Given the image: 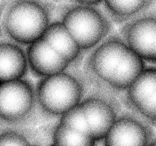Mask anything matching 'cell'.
Returning a JSON list of instances; mask_svg holds the SVG:
<instances>
[{
    "label": "cell",
    "mask_w": 156,
    "mask_h": 146,
    "mask_svg": "<svg viewBox=\"0 0 156 146\" xmlns=\"http://www.w3.org/2000/svg\"><path fill=\"white\" fill-rule=\"evenodd\" d=\"M48 146H59V145H57V144H54V143H52L51 144H50V145H48Z\"/></svg>",
    "instance_id": "ffe728a7"
},
{
    "label": "cell",
    "mask_w": 156,
    "mask_h": 146,
    "mask_svg": "<svg viewBox=\"0 0 156 146\" xmlns=\"http://www.w3.org/2000/svg\"><path fill=\"white\" fill-rule=\"evenodd\" d=\"M52 138L53 143L59 146H96L98 142L91 135L59 123L53 128Z\"/></svg>",
    "instance_id": "5bb4252c"
},
{
    "label": "cell",
    "mask_w": 156,
    "mask_h": 146,
    "mask_svg": "<svg viewBox=\"0 0 156 146\" xmlns=\"http://www.w3.org/2000/svg\"><path fill=\"white\" fill-rule=\"evenodd\" d=\"M69 1L70 2L75 4L89 6H99L104 2V0H69Z\"/></svg>",
    "instance_id": "e0dca14e"
},
{
    "label": "cell",
    "mask_w": 156,
    "mask_h": 146,
    "mask_svg": "<svg viewBox=\"0 0 156 146\" xmlns=\"http://www.w3.org/2000/svg\"><path fill=\"white\" fill-rule=\"evenodd\" d=\"M59 123L91 135L88 120L80 104L72 108L64 113L59 119Z\"/></svg>",
    "instance_id": "2e32d148"
},
{
    "label": "cell",
    "mask_w": 156,
    "mask_h": 146,
    "mask_svg": "<svg viewBox=\"0 0 156 146\" xmlns=\"http://www.w3.org/2000/svg\"><path fill=\"white\" fill-rule=\"evenodd\" d=\"M148 146H156V137L153 140H152V141H151L150 143H149Z\"/></svg>",
    "instance_id": "d6986e66"
},
{
    "label": "cell",
    "mask_w": 156,
    "mask_h": 146,
    "mask_svg": "<svg viewBox=\"0 0 156 146\" xmlns=\"http://www.w3.org/2000/svg\"><path fill=\"white\" fill-rule=\"evenodd\" d=\"M32 133L22 127L5 126L1 129L0 146H30L32 141Z\"/></svg>",
    "instance_id": "9a60e30c"
},
{
    "label": "cell",
    "mask_w": 156,
    "mask_h": 146,
    "mask_svg": "<svg viewBox=\"0 0 156 146\" xmlns=\"http://www.w3.org/2000/svg\"><path fill=\"white\" fill-rule=\"evenodd\" d=\"M26 53L29 70L40 79L72 68L69 63L42 38L27 46Z\"/></svg>",
    "instance_id": "30bf717a"
},
{
    "label": "cell",
    "mask_w": 156,
    "mask_h": 146,
    "mask_svg": "<svg viewBox=\"0 0 156 146\" xmlns=\"http://www.w3.org/2000/svg\"><path fill=\"white\" fill-rule=\"evenodd\" d=\"M80 105L85 114L91 136L103 141L123 112V103L117 96L91 88Z\"/></svg>",
    "instance_id": "8992f818"
},
{
    "label": "cell",
    "mask_w": 156,
    "mask_h": 146,
    "mask_svg": "<svg viewBox=\"0 0 156 146\" xmlns=\"http://www.w3.org/2000/svg\"><path fill=\"white\" fill-rule=\"evenodd\" d=\"M29 70L26 51L21 45L5 38L0 41V81L1 82L23 79Z\"/></svg>",
    "instance_id": "7c38bea8"
},
{
    "label": "cell",
    "mask_w": 156,
    "mask_h": 146,
    "mask_svg": "<svg viewBox=\"0 0 156 146\" xmlns=\"http://www.w3.org/2000/svg\"><path fill=\"white\" fill-rule=\"evenodd\" d=\"M40 116L60 118L80 104L91 88L82 68L69 69L40 79L35 85Z\"/></svg>",
    "instance_id": "3957f363"
},
{
    "label": "cell",
    "mask_w": 156,
    "mask_h": 146,
    "mask_svg": "<svg viewBox=\"0 0 156 146\" xmlns=\"http://www.w3.org/2000/svg\"><path fill=\"white\" fill-rule=\"evenodd\" d=\"M56 14L86 54L113 33L114 23L99 6L70 2L59 6Z\"/></svg>",
    "instance_id": "277c9868"
},
{
    "label": "cell",
    "mask_w": 156,
    "mask_h": 146,
    "mask_svg": "<svg viewBox=\"0 0 156 146\" xmlns=\"http://www.w3.org/2000/svg\"><path fill=\"white\" fill-rule=\"evenodd\" d=\"M120 34L144 61L156 64V10L121 25Z\"/></svg>",
    "instance_id": "9c48e42d"
},
{
    "label": "cell",
    "mask_w": 156,
    "mask_h": 146,
    "mask_svg": "<svg viewBox=\"0 0 156 146\" xmlns=\"http://www.w3.org/2000/svg\"><path fill=\"white\" fill-rule=\"evenodd\" d=\"M82 69L91 88L121 97L146 64L120 33L113 32L86 55Z\"/></svg>",
    "instance_id": "6da1fadb"
},
{
    "label": "cell",
    "mask_w": 156,
    "mask_h": 146,
    "mask_svg": "<svg viewBox=\"0 0 156 146\" xmlns=\"http://www.w3.org/2000/svg\"><path fill=\"white\" fill-rule=\"evenodd\" d=\"M30 146H41V145H39V144H34Z\"/></svg>",
    "instance_id": "44dd1931"
},
{
    "label": "cell",
    "mask_w": 156,
    "mask_h": 146,
    "mask_svg": "<svg viewBox=\"0 0 156 146\" xmlns=\"http://www.w3.org/2000/svg\"><path fill=\"white\" fill-rule=\"evenodd\" d=\"M56 7L48 0H19L1 9V37L21 46L41 39L53 21Z\"/></svg>",
    "instance_id": "7a4b0ae2"
},
{
    "label": "cell",
    "mask_w": 156,
    "mask_h": 146,
    "mask_svg": "<svg viewBox=\"0 0 156 146\" xmlns=\"http://www.w3.org/2000/svg\"><path fill=\"white\" fill-rule=\"evenodd\" d=\"M19 1V0H1V9L4 8L5 6L7 5L9 3L12 2Z\"/></svg>",
    "instance_id": "ac0fdd59"
},
{
    "label": "cell",
    "mask_w": 156,
    "mask_h": 146,
    "mask_svg": "<svg viewBox=\"0 0 156 146\" xmlns=\"http://www.w3.org/2000/svg\"><path fill=\"white\" fill-rule=\"evenodd\" d=\"M53 1H55V2H59V1H62V0H53Z\"/></svg>",
    "instance_id": "7402d4cb"
},
{
    "label": "cell",
    "mask_w": 156,
    "mask_h": 146,
    "mask_svg": "<svg viewBox=\"0 0 156 146\" xmlns=\"http://www.w3.org/2000/svg\"><path fill=\"white\" fill-rule=\"evenodd\" d=\"M39 116L35 85L24 78L1 82L2 126L23 127L33 123Z\"/></svg>",
    "instance_id": "5b68a950"
},
{
    "label": "cell",
    "mask_w": 156,
    "mask_h": 146,
    "mask_svg": "<svg viewBox=\"0 0 156 146\" xmlns=\"http://www.w3.org/2000/svg\"><path fill=\"white\" fill-rule=\"evenodd\" d=\"M120 100L126 109L156 127V68H146Z\"/></svg>",
    "instance_id": "52a82bcc"
},
{
    "label": "cell",
    "mask_w": 156,
    "mask_h": 146,
    "mask_svg": "<svg viewBox=\"0 0 156 146\" xmlns=\"http://www.w3.org/2000/svg\"><path fill=\"white\" fill-rule=\"evenodd\" d=\"M155 137L152 125L125 109L103 141L105 146H148Z\"/></svg>",
    "instance_id": "ba28073f"
},
{
    "label": "cell",
    "mask_w": 156,
    "mask_h": 146,
    "mask_svg": "<svg viewBox=\"0 0 156 146\" xmlns=\"http://www.w3.org/2000/svg\"><path fill=\"white\" fill-rule=\"evenodd\" d=\"M156 0H104L103 9L114 24H123L153 10Z\"/></svg>",
    "instance_id": "4fadbf2b"
},
{
    "label": "cell",
    "mask_w": 156,
    "mask_h": 146,
    "mask_svg": "<svg viewBox=\"0 0 156 146\" xmlns=\"http://www.w3.org/2000/svg\"><path fill=\"white\" fill-rule=\"evenodd\" d=\"M42 39L62 56L72 68L82 66L86 53L60 21H53L46 30Z\"/></svg>",
    "instance_id": "8fae6325"
}]
</instances>
